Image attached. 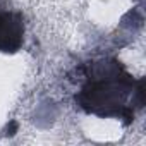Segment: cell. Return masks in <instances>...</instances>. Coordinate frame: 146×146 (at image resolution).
<instances>
[{
  "label": "cell",
  "instance_id": "6da1fadb",
  "mask_svg": "<svg viewBox=\"0 0 146 146\" xmlns=\"http://www.w3.org/2000/svg\"><path fill=\"white\" fill-rule=\"evenodd\" d=\"M76 103L90 115L132 122L144 103L143 79H134L131 72L115 58H102L84 69Z\"/></svg>",
  "mask_w": 146,
  "mask_h": 146
},
{
  "label": "cell",
  "instance_id": "7a4b0ae2",
  "mask_svg": "<svg viewBox=\"0 0 146 146\" xmlns=\"http://www.w3.org/2000/svg\"><path fill=\"white\" fill-rule=\"evenodd\" d=\"M24 41V19L19 12L0 9V52L14 53Z\"/></svg>",
  "mask_w": 146,
  "mask_h": 146
}]
</instances>
